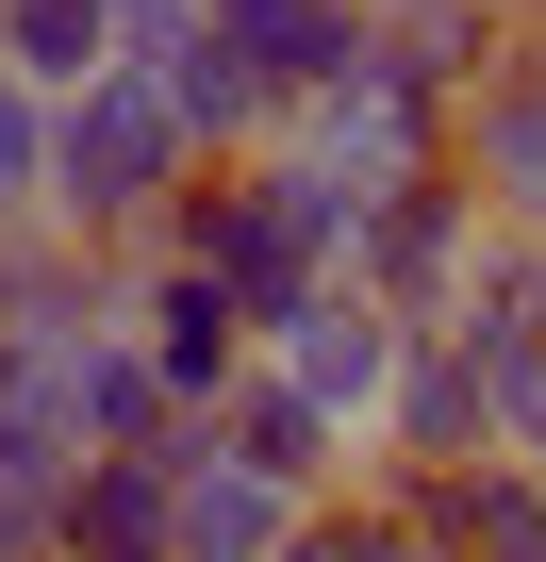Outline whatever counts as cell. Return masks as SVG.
Returning a JSON list of instances; mask_svg holds the SVG:
<instances>
[{
	"mask_svg": "<svg viewBox=\"0 0 546 562\" xmlns=\"http://www.w3.org/2000/svg\"><path fill=\"white\" fill-rule=\"evenodd\" d=\"M348 215H365V199H348V182H315V166L282 149V166L182 182V199L149 215V248H166V265H199V281H215V299H232L248 331H282V315L315 299V281L348 265Z\"/></svg>",
	"mask_w": 546,
	"mask_h": 562,
	"instance_id": "1",
	"label": "cell"
},
{
	"mask_svg": "<svg viewBox=\"0 0 546 562\" xmlns=\"http://www.w3.org/2000/svg\"><path fill=\"white\" fill-rule=\"evenodd\" d=\"M182 182H199V149H182V116L149 100V67H100V83L51 100V232L149 248V215H166Z\"/></svg>",
	"mask_w": 546,
	"mask_h": 562,
	"instance_id": "2",
	"label": "cell"
},
{
	"mask_svg": "<svg viewBox=\"0 0 546 562\" xmlns=\"http://www.w3.org/2000/svg\"><path fill=\"white\" fill-rule=\"evenodd\" d=\"M464 265H480V199H464V166H414V182H381V199L348 215V281H365L398 331H431V315L464 299Z\"/></svg>",
	"mask_w": 546,
	"mask_h": 562,
	"instance_id": "3",
	"label": "cell"
},
{
	"mask_svg": "<svg viewBox=\"0 0 546 562\" xmlns=\"http://www.w3.org/2000/svg\"><path fill=\"white\" fill-rule=\"evenodd\" d=\"M447 166H464V199H480V232H546V18L464 83V116H447Z\"/></svg>",
	"mask_w": 546,
	"mask_h": 562,
	"instance_id": "4",
	"label": "cell"
},
{
	"mask_svg": "<svg viewBox=\"0 0 546 562\" xmlns=\"http://www.w3.org/2000/svg\"><path fill=\"white\" fill-rule=\"evenodd\" d=\"M299 116H315V149H299V166H315V182H348V199H381V182L447 166V100H431L414 67H381V34H365V67H348V83H315Z\"/></svg>",
	"mask_w": 546,
	"mask_h": 562,
	"instance_id": "5",
	"label": "cell"
},
{
	"mask_svg": "<svg viewBox=\"0 0 546 562\" xmlns=\"http://www.w3.org/2000/svg\"><path fill=\"white\" fill-rule=\"evenodd\" d=\"M398 348H414V331H398V315L365 299L348 265H332L315 299L282 315V381H299V397H315L332 430H381V381H398Z\"/></svg>",
	"mask_w": 546,
	"mask_h": 562,
	"instance_id": "6",
	"label": "cell"
},
{
	"mask_svg": "<svg viewBox=\"0 0 546 562\" xmlns=\"http://www.w3.org/2000/svg\"><path fill=\"white\" fill-rule=\"evenodd\" d=\"M282 529H299V496H282V480L215 463V430H199V414L166 430V562H282Z\"/></svg>",
	"mask_w": 546,
	"mask_h": 562,
	"instance_id": "7",
	"label": "cell"
},
{
	"mask_svg": "<svg viewBox=\"0 0 546 562\" xmlns=\"http://www.w3.org/2000/svg\"><path fill=\"white\" fill-rule=\"evenodd\" d=\"M199 34H215L265 100L299 116L315 83H348V67H365V0H199Z\"/></svg>",
	"mask_w": 546,
	"mask_h": 562,
	"instance_id": "8",
	"label": "cell"
},
{
	"mask_svg": "<svg viewBox=\"0 0 546 562\" xmlns=\"http://www.w3.org/2000/svg\"><path fill=\"white\" fill-rule=\"evenodd\" d=\"M381 447H398V480H431V463H480V447H497L480 364H464L447 331H414V348H398V381H381Z\"/></svg>",
	"mask_w": 546,
	"mask_h": 562,
	"instance_id": "9",
	"label": "cell"
},
{
	"mask_svg": "<svg viewBox=\"0 0 546 562\" xmlns=\"http://www.w3.org/2000/svg\"><path fill=\"white\" fill-rule=\"evenodd\" d=\"M398 513H414L447 562H546V496H530V463H431V480H398Z\"/></svg>",
	"mask_w": 546,
	"mask_h": 562,
	"instance_id": "10",
	"label": "cell"
},
{
	"mask_svg": "<svg viewBox=\"0 0 546 562\" xmlns=\"http://www.w3.org/2000/svg\"><path fill=\"white\" fill-rule=\"evenodd\" d=\"M67 430H83V463H166L182 397H166V364H149L133 331H83V364H67Z\"/></svg>",
	"mask_w": 546,
	"mask_h": 562,
	"instance_id": "11",
	"label": "cell"
},
{
	"mask_svg": "<svg viewBox=\"0 0 546 562\" xmlns=\"http://www.w3.org/2000/svg\"><path fill=\"white\" fill-rule=\"evenodd\" d=\"M199 430H215V463H248V480H282L299 513H315V480H332V447H348V430H332V414H315L299 381H232V397H215Z\"/></svg>",
	"mask_w": 546,
	"mask_h": 562,
	"instance_id": "12",
	"label": "cell"
},
{
	"mask_svg": "<svg viewBox=\"0 0 546 562\" xmlns=\"http://www.w3.org/2000/svg\"><path fill=\"white\" fill-rule=\"evenodd\" d=\"M133 348L166 364V397H182V414H215V397L248 381V315L215 299L199 265H166V281H149V331H133Z\"/></svg>",
	"mask_w": 546,
	"mask_h": 562,
	"instance_id": "13",
	"label": "cell"
},
{
	"mask_svg": "<svg viewBox=\"0 0 546 562\" xmlns=\"http://www.w3.org/2000/svg\"><path fill=\"white\" fill-rule=\"evenodd\" d=\"M51 562H166V463H83L51 513Z\"/></svg>",
	"mask_w": 546,
	"mask_h": 562,
	"instance_id": "14",
	"label": "cell"
},
{
	"mask_svg": "<svg viewBox=\"0 0 546 562\" xmlns=\"http://www.w3.org/2000/svg\"><path fill=\"white\" fill-rule=\"evenodd\" d=\"M100 67H116V18H100V0H0V83L67 100V83H100Z\"/></svg>",
	"mask_w": 546,
	"mask_h": 562,
	"instance_id": "15",
	"label": "cell"
},
{
	"mask_svg": "<svg viewBox=\"0 0 546 562\" xmlns=\"http://www.w3.org/2000/svg\"><path fill=\"white\" fill-rule=\"evenodd\" d=\"M149 100L182 116V149H199V133H215V149H248V133H282V100H265V83H248V67L215 50V34H182V50L149 67Z\"/></svg>",
	"mask_w": 546,
	"mask_h": 562,
	"instance_id": "16",
	"label": "cell"
},
{
	"mask_svg": "<svg viewBox=\"0 0 546 562\" xmlns=\"http://www.w3.org/2000/svg\"><path fill=\"white\" fill-rule=\"evenodd\" d=\"M282 562H447V546H431L398 496H365V513H299V529H282Z\"/></svg>",
	"mask_w": 546,
	"mask_h": 562,
	"instance_id": "17",
	"label": "cell"
},
{
	"mask_svg": "<svg viewBox=\"0 0 546 562\" xmlns=\"http://www.w3.org/2000/svg\"><path fill=\"white\" fill-rule=\"evenodd\" d=\"M0 232H51V100L0 83Z\"/></svg>",
	"mask_w": 546,
	"mask_h": 562,
	"instance_id": "18",
	"label": "cell"
},
{
	"mask_svg": "<svg viewBox=\"0 0 546 562\" xmlns=\"http://www.w3.org/2000/svg\"><path fill=\"white\" fill-rule=\"evenodd\" d=\"M530 496H546V447H530Z\"/></svg>",
	"mask_w": 546,
	"mask_h": 562,
	"instance_id": "19",
	"label": "cell"
},
{
	"mask_svg": "<svg viewBox=\"0 0 546 562\" xmlns=\"http://www.w3.org/2000/svg\"><path fill=\"white\" fill-rule=\"evenodd\" d=\"M365 18H398V0H365Z\"/></svg>",
	"mask_w": 546,
	"mask_h": 562,
	"instance_id": "20",
	"label": "cell"
}]
</instances>
